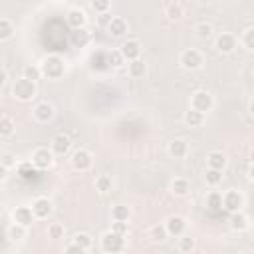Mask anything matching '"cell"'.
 Here are the masks:
<instances>
[{
    "mask_svg": "<svg viewBox=\"0 0 254 254\" xmlns=\"http://www.w3.org/2000/svg\"><path fill=\"white\" fill-rule=\"evenodd\" d=\"M169 189H171V192H173L175 196H185V194H189V190H190V183H189L187 179H183V177H177V179L171 181Z\"/></svg>",
    "mask_w": 254,
    "mask_h": 254,
    "instance_id": "cell-21",
    "label": "cell"
},
{
    "mask_svg": "<svg viewBox=\"0 0 254 254\" xmlns=\"http://www.w3.org/2000/svg\"><path fill=\"white\" fill-rule=\"evenodd\" d=\"M242 46L246 50H252L254 52V26L248 28V30H244V34H242Z\"/></svg>",
    "mask_w": 254,
    "mask_h": 254,
    "instance_id": "cell-38",
    "label": "cell"
},
{
    "mask_svg": "<svg viewBox=\"0 0 254 254\" xmlns=\"http://www.w3.org/2000/svg\"><path fill=\"white\" fill-rule=\"evenodd\" d=\"M212 105H214L212 95H210L208 91H204V89L194 91L192 97H190V107H194V109H198V111H202V113H208V111L212 109Z\"/></svg>",
    "mask_w": 254,
    "mask_h": 254,
    "instance_id": "cell-7",
    "label": "cell"
},
{
    "mask_svg": "<svg viewBox=\"0 0 254 254\" xmlns=\"http://www.w3.org/2000/svg\"><path fill=\"white\" fill-rule=\"evenodd\" d=\"M214 48L220 52V54H230L234 52L236 48V36L228 34V32H222L216 36V42H214Z\"/></svg>",
    "mask_w": 254,
    "mask_h": 254,
    "instance_id": "cell-11",
    "label": "cell"
},
{
    "mask_svg": "<svg viewBox=\"0 0 254 254\" xmlns=\"http://www.w3.org/2000/svg\"><path fill=\"white\" fill-rule=\"evenodd\" d=\"M107 62H109L111 67H121V65L125 64V58H123L121 50H111V52L107 54Z\"/></svg>",
    "mask_w": 254,
    "mask_h": 254,
    "instance_id": "cell-33",
    "label": "cell"
},
{
    "mask_svg": "<svg viewBox=\"0 0 254 254\" xmlns=\"http://www.w3.org/2000/svg\"><path fill=\"white\" fill-rule=\"evenodd\" d=\"M34 117H36L38 121H42V123H48V121L54 117V105L48 103V101L38 103V105L34 107Z\"/></svg>",
    "mask_w": 254,
    "mask_h": 254,
    "instance_id": "cell-16",
    "label": "cell"
},
{
    "mask_svg": "<svg viewBox=\"0 0 254 254\" xmlns=\"http://www.w3.org/2000/svg\"><path fill=\"white\" fill-rule=\"evenodd\" d=\"M204 179H206V185H210V187H216V185L222 181V171H220V169H210V167H206Z\"/></svg>",
    "mask_w": 254,
    "mask_h": 254,
    "instance_id": "cell-30",
    "label": "cell"
},
{
    "mask_svg": "<svg viewBox=\"0 0 254 254\" xmlns=\"http://www.w3.org/2000/svg\"><path fill=\"white\" fill-rule=\"evenodd\" d=\"M65 252H67V254H69V252H79V254H81V252H85V250H83L79 244L71 242V244H67V246H65Z\"/></svg>",
    "mask_w": 254,
    "mask_h": 254,
    "instance_id": "cell-45",
    "label": "cell"
},
{
    "mask_svg": "<svg viewBox=\"0 0 254 254\" xmlns=\"http://www.w3.org/2000/svg\"><path fill=\"white\" fill-rule=\"evenodd\" d=\"M26 228H28V226H22V224H18V222H12V224L8 226V230H6V234H8V238H10L12 242H18V240H22V238L26 236Z\"/></svg>",
    "mask_w": 254,
    "mask_h": 254,
    "instance_id": "cell-26",
    "label": "cell"
},
{
    "mask_svg": "<svg viewBox=\"0 0 254 254\" xmlns=\"http://www.w3.org/2000/svg\"><path fill=\"white\" fill-rule=\"evenodd\" d=\"M12 32H14L12 22H10L8 18H2V20H0V40H8V38L12 36Z\"/></svg>",
    "mask_w": 254,
    "mask_h": 254,
    "instance_id": "cell-35",
    "label": "cell"
},
{
    "mask_svg": "<svg viewBox=\"0 0 254 254\" xmlns=\"http://www.w3.org/2000/svg\"><path fill=\"white\" fill-rule=\"evenodd\" d=\"M226 163H228V159H226V155H224L222 151H210V153L206 155V167H210V169H220V171H224Z\"/></svg>",
    "mask_w": 254,
    "mask_h": 254,
    "instance_id": "cell-17",
    "label": "cell"
},
{
    "mask_svg": "<svg viewBox=\"0 0 254 254\" xmlns=\"http://www.w3.org/2000/svg\"><path fill=\"white\" fill-rule=\"evenodd\" d=\"M38 173H40V169H38L32 161H28V163H20V165H18V175H20L24 181H36Z\"/></svg>",
    "mask_w": 254,
    "mask_h": 254,
    "instance_id": "cell-22",
    "label": "cell"
},
{
    "mask_svg": "<svg viewBox=\"0 0 254 254\" xmlns=\"http://www.w3.org/2000/svg\"><path fill=\"white\" fill-rule=\"evenodd\" d=\"M202 121H204V113L194 107H189V111L185 113V123L189 127H198V125H202Z\"/></svg>",
    "mask_w": 254,
    "mask_h": 254,
    "instance_id": "cell-24",
    "label": "cell"
},
{
    "mask_svg": "<svg viewBox=\"0 0 254 254\" xmlns=\"http://www.w3.org/2000/svg\"><path fill=\"white\" fill-rule=\"evenodd\" d=\"M250 163H254V147H252V151H250Z\"/></svg>",
    "mask_w": 254,
    "mask_h": 254,
    "instance_id": "cell-48",
    "label": "cell"
},
{
    "mask_svg": "<svg viewBox=\"0 0 254 254\" xmlns=\"http://www.w3.org/2000/svg\"><path fill=\"white\" fill-rule=\"evenodd\" d=\"M167 16H169L171 20H181V18H183V6H181V4H171V6L167 8Z\"/></svg>",
    "mask_w": 254,
    "mask_h": 254,
    "instance_id": "cell-43",
    "label": "cell"
},
{
    "mask_svg": "<svg viewBox=\"0 0 254 254\" xmlns=\"http://www.w3.org/2000/svg\"><path fill=\"white\" fill-rule=\"evenodd\" d=\"M54 2H65V0H54Z\"/></svg>",
    "mask_w": 254,
    "mask_h": 254,
    "instance_id": "cell-50",
    "label": "cell"
},
{
    "mask_svg": "<svg viewBox=\"0 0 254 254\" xmlns=\"http://www.w3.org/2000/svg\"><path fill=\"white\" fill-rule=\"evenodd\" d=\"M198 2H208V0H198Z\"/></svg>",
    "mask_w": 254,
    "mask_h": 254,
    "instance_id": "cell-51",
    "label": "cell"
},
{
    "mask_svg": "<svg viewBox=\"0 0 254 254\" xmlns=\"http://www.w3.org/2000/svg\"><path fill=\"white\" fill-rule=\"evenodd\" d=\"M111 6V0H91V8L97 12V14H105Z\"/></svg>",
    "mask_w": 254,
    "mask_h": 254,
    "instance_id": "cell-42",
    "label": "cell"
},
{
    "mask_svg": "<svg viewBox=\"0 0 254 254\" xmlns=\"http://www.w3.org/2000/svg\"><path fill=\"white\" fill-rule=\"evenodd\" d=\"M48 236H50L52 240L64 238V224H60V222H52V224L48 226Z\"/></svg>",
    "mask_w": 254,
    "mask_h": 254,
    "instance_id": "cell-37",
    "label": "cell"
},
{
    "mask_svg": "<svg viewBox=\"0 0 254 254\" xmlns=\"http://www.w3.org/2000/svg\"><path fill=\"white\" fill-rule=\"evenodd\" d=\"M69 42L73 48H85L91 42V34L85 28H73L69 34Z\"/></svg>",
    "mask_w": 254,
    "mask_h": 254,
    "instance_id": "cell-14",
    "label": "cell"
},
{
    "mask_svg": "<svg viewBox=\"0 0 254 254\" xmlns=\"http://www.w3.org/2000/svg\"><path fill=\"white\" fill-rule=\"evenodd\" d=\"M179 250L181 252L194 250V238H190V236H179Z\"/></svg>",
    "mask_w": 254,
    "mask_h": 254,
    "instance_id": "cell-40",
    "label": "cell"
},
{
    "mask_svg": "<svg viewBox=\"0 0 254 254\" xmlns=\"http://www.w3.org/2000/svg\"><path fill=\"white\" fill-rule=\"evenodd\" d=\"M167 236H169V232H167L165 224H155V226H151V230H149V238H151L153 242H163Z\"/></svg>",
    "mask_w": 254,
    "mask_h": 254,
    "instance_id": "cell-29",
    "label": "cell"
},
{
    "mask_svg": "<svg viewBox=\"0 0 254 254\" xmlns=\"http://www.w3.org/2000/svg\"><path fill=\"white\" fill-rule=\"evenodd\" d=\"M54 151L52 149H48V147H40V149H36L34 153H32V163L40 169V171H46V169H50L52 165H54Z\"/></svg>",
    "mask_w": 254,
    "mask_h": 254,
    "instance_id": "cell-5",
    "label": "cell"
},
{
    "mask_svg": "<svg viewBox=\"0 0 254 254\" xmlns=\"http://www.w3.org/2000/svg\"><path fill=\"white\" fill-rule=\"evenodd\" d=\"M248 109H250V113H252V115H254V99H252V101H250V105H248Z\"/></svg>",
    "mask_w": 254,
    "mask_h": 254,
    "instance_id": "cell-47",
    "label": "cell"
},
{
    "mask_svg": "<svg viewBox=\"0 0 254 254\" xmlns=\"http://www.w3.org/2000/svg\"><path fill=\"white\" fill-rule=\"evenodd\" d=\"M40 67H42V75H46L50 79H60L64 75V71H65V62H64L62 56L50 54V56H46L42 60Z\"/></svg>",
    "mask_w": 254,
    "mask_h": 254,
    "instance_id": "cell-1",
    "label": "cell"
},
{
    "mask_svg": "<svg viewBox=\"0 0 254 254\" xmlns=\"http://www.w3.org/2000/svg\"><path fill=\"white\" fill-rule=\"evenodd\" d=\"M206 206H208L210 210H220V208H222V192L210 190V192L206 194Z\"/></svg>",
    "mask_w": 254,
    "mask_h": 254,
    "instance_id": "cell-27",
    "label": "cell"
},
{
    "mask_svg": "<svg viewBox=\"0 0 254 254\" xmlns=\"http://www.w3.org/2000/svg\"><path fill=\"white\" fill-rule=\"evenodd\" d=\"M129 216H131V210H129V206H125V204H115L113 208H111V218L113 220H129Z\"/></svg>",
    "mask_w": 254,
    "mask_h": 254,
    "instance_id": "cell-28",
    "label": "cell"
},
{
    "mask_svg": "<svg viewBox=\"0 0 254 254\" xmlns=\"http://www.w3.org/2000/svg\"><path fill=\"white\" fill-rule=\"evenodd\" d=\"M32 208H34V214H36V218H48L50 214H52V210H54V206H52V200L50 198H46V196H40V198H36L34 202H32Z\"/></svg>",
    "mask_w": 254,
    "mask_h": 254,
    "instance_id": "cell-12",
    "label": "cell"
},
{
    "mask_svg": "<svg viewBox=\"0 0 254 254\" xmlns=\"http://www.w3.org/2000/svg\"><path fill=\"white\" fill-rule=\"evenodd\" d=\"M187 153H189V145H187L185 139H173V141L169 143V155H171V157L183 159V157H187Z\"/></svg>",
    "mask_w": 254,
    "mask_h": 254,
    "instance_id": "cell-20",
    "label": "cell"
},
{
    "mask_svg": "<svg viewBox=\"0 0 254 254\" xmlns=\"http://www.w3.org/2000/svg\"><path fill=\"white\" fill-rule=\"evenodd\" d=\"M181 65L185 69H198L202 65V54L194 48H189V50H183L181 52V58H179Z\"/></svg>",
    "mask_w": 254,
    "mask_h": 254,
    "instance_id": "cell-4",
    "label": "cell"
},
{
    "mask_svg": "<svg viewBox=\"0 0 254 254\" xmlns=\"http://www.w3.org/2000/svg\"><path fill=\"white\" fill-rule=\"evenodd\" d=\"M107 32L113 36V38H121V36H125V32H127V22L123 20V18H111L109 22H107Z\"/></svg>",
    "mask_w": 254,
    "mask_h": 254,
    "instance_id": "cell-19",
    "label": "cell"
},
{
    "mask_svg": "<svg viewBox=\"0 0 254 254\" xmlns=\"http://www.w3.org/2000/svg\"><path fill=\"white\" fill-rule=\"evenodd\" d=\"M111 230H115V232H119V234H127V222L125 220H113V224H111Z\"/></svg>",
    "mask_w": 254,
    "mask_h": 254,
    "instance_id": "cell-44",
    "label": "cell"
},
{
    "mask_svg": "<svg viewBox=\"0 0 254 254\" xmlns=\"http://www.w3.org/2000/svg\"><path fill=\"white\" fill-rule=\"evenodd\" d=\"M119 50H121V54H123V58H125L127 62L141 58V44H139L137 40H125Z\"/></svg>",
    "mask_w": 254,
    "mask_h": 254,
    "instance_id": "cell-13",
    "label": "cell"
},
{
    "mask_svg": "<svg viewBox=\"0 0 254 254\" xmlns=\"http://www.w3.org/2000/svg\"><path fill=\"white\" fill-rule=\"evenodd\" d=\"M22 75H24V77H28V79H34V81H36V79H40V77H42V67L28 64V65H24Z\"/></svg>",
    "mask_w": 254,
    "mask_h": 254,
    "instance_id": "cell-34",
    "label": "cell"
},
{
    "mask_svg": "<svg viewBox=\"0 0 254 254\" xmlns=\"http://www.w3.org/2000/svg\"><path fill=\"white\" fill-rule=\"evenodd\" d=\"M101 248L103 252H121L125 248V236L115 232V230H107L103 236H101Z\"/></svg>",
    "mask_w": 254,
    "mask_h": 254,
    "instance_id": "cell-3",
    "label": "cell"
},
{
    "mask_svg": "<svg viewBox=\"0 0 254 254\" xmlns=\"http://www.w3.org/2000/svg\"><path fill=\"white\" fill-rule=\"evenodd\" d=\"M111 187H113V181H111L109 175H99V177L95 179V189H97L99 192H109Z\"/></svg>",
    "mask_w": 254,
    "mask_h": 254,
    "instance_id": "cell-31",
    "label": "cell"
},
{
    "mask_svg": "<svg viewBox=\"0 0 254 254\" xmlns=\"http://www.w3.org/2000/svg\"><path fill=\"white\" fill-rule=\"evenodd\" d=\"M67 24L71 26V28H85V22H87V16H85V12L83 10H79V8H71L69 12H67Z\"/></svg>",
    "mask_w": 254,
    "mask_h": 254,
    "instance_id": "cell-18",
    "label": "cell"
},
{
    "mask_svg": "<svg viewBox=\"0 0 254 254\" xmlns=\"http://www.w3.org/2000/svg\"><path fill=\"white\" fill-rule=\"evenodd\" d=\"M244 204V196L240 190L236 189H230L226 192H222V208L228 210V212H234V210H240Z\"/></svg>",
    "mask_w": 254,
    "mask_h": 254,
    "instance_id": "cell-6",
    "label": "cell"
},
{
    "mask_svg": "<svg viewBox=\"0 0 254 254\" xmlns=\"http://www.w3.org/2000/svg\"><path fill=\"white\" fill-rule=\"evenodd\" d=\"M0 165H2V171H8L12 167H16V157L12 153H2V159H0Z\"/></svg>",
    "mask_w": 254,
    "mask_h": 254,
    "instance_id": "cell-41",
    "label": "cell"
},
{
    "mask_svg": "<svg viewBox=\"0 0 254 254\" xmlns=\"http://www.w3.org/2000/svg\"><path fill=\"white\" fill-rule=\"evenodd\" d=\"M230 226H232V230H246L248 228V218H246V214L244 212H240V210H234V212H230Z\"/></svg>",
    "mask_w": 254,
    "mask_h": 254,
    "instance_id": "cell-25",
    "label": "cell"
},
{
    "mask_svg": "<svg viewBox=\"0 0 254 254\" xmlns=\"http://www.w3.org/2000/svg\"><path fill=\"white\" fill-rule=\"evenodd\" d=\"M248 177H250V179H254V163H252V165H250V169H248Z\"/></svg>",
    "mask_w": 254,
    "mask_h": 254,
    "instance_id": "cell-46",
    "label": "cell"
},
{
    "mask_svg": "<svg viewBox=\"0 0 254 254\" xmlns=\"http://www.w3.org/2000/svg\"><path fill=\"white\" fill-rule=\"evenodd\" d=\"M165 228H167L169 236L179 238V236L185 234V230H187V222H185L183 216H179V214H171V216H167V220H165Z\"/></svg>",
    "mask_w": 254,
    "mask_h": 254,
    "instance_id": "cell-9",
    "label": "cell"
},
{
    "mask_svg": "<svg viewBox=\"0 0 254 254\" xmlns=\"http://www.w3.org/2000/svg\"><path fill=\"white\" fill-rule=\"evenodd\" d=\"M69 147H71V141H69V137L67 135H64V133H58V135H54L52 137V151L56 153V155H65L67 151H69Z\"/></svg>",
    "mask_w": 254,
    "mask_h": 254,
    "instance_id": "cell-15",
    "label": "cell"
},
{
    "mask_svg": "<svg viewBox=\"0 0 254 254\" xmlns=\"http://www.w3.org/2000/svg\"><path fill=\"white\" fill-rule=\"evenodd\" d=\"M71 167L75 169V171H87L89 167H91V163H93V159H91V153L89 151H85V149H77V151H73L71 153Z\"/></svg>",
    "mask_w": 254,
    "mask_h": 254,
    "instance_id": "cell-8",
    "label": "cell"
},
{
    "mask_svg": "<svg viewBox=\"0 0 254 254\" xmlns=\"http://www.w3.org/2000/svg\"><path fill=\"white\" fill-rule=\"evenodd\" d=\"M12 220L18 222V224H22V226H30V224L36 220L34 208H32V206H26V204L16 206V208L12 210Z\"/></svg>",
    "mask_w": 254,
    "mask_h": 254,
    "instance_id": "cell-10",
    "label": "cell"
},
{
    "mask_svg": "<svg viewBox=\"0 0 254 254\" xmlns=\"http://www.w3.org/2000/svg\"><path fill=\"white\" fill-rule=\"evenodd\" d=\"M250 232H252V238H254V226H252V230H250Z\"/></svg>",
    "mask_w": 254,
    "mask_h": 254,
    "instance_id": "cell-49",
    "label": "cell"
},
{
    "mask_svg": "<svg viewBox=\"0 0 254 254\" xmlns=\"http://www.w3.org/2000/svg\"><path fill=\"white\" fill-rule=\"evenodd\" d=\"M12 133H14V121L8 115H2L0 117V135L2 137H10Z\"/></svg>",
    "mask_w": 254,
    "mask_h": 254,
    "instance_id": "cell-32",
    "label": "cell"
},
{
    "mask_svg": "<svg viewBox=\"0 0 254 254\" xmlns=\"http://www.w3.org/2000/svg\"><path fill=\"white\" fill-rule=\"evenodd\" d=\"M73 242L79 244L83 250H89V246H91V236L85 234V232H77V234L73 236Z\"/></svg>",
    "mask_w": 254,
    "mask_h": 254,
    "instance_id": "cell-39",
    "label": "cell"
},
{
    "mask_svg": "<svg viewBox=\"0 0 254 254\" xmlns=\"http://www.w3.org/2000/svg\"><path fill=\"white\" fill-rule=\"evenodd\" d=\"M127 71H129V75L131 77H143L145 73H147V64L141 60V58H137V60H131L129 64H127Z\"/></svg>",
    "mask_w": 254,
    "mask_h": 254,
    "instance_id": "cell-23",
    "label": "cell"
},
{
    "mask_svg": "<svg viewBox=\"0 0 254 254\" xmlns=\"http://www.w3.org/2000/svg\"><path fill=\"white\" fill-rule=\"evenodd\" d=\"M194 32H196V36H198V38L206 40L208 36H212V24H208V22H200V24H196Z\"/></svg>",
    "mask_w": 254,
    "mask_h": 254,
    "instance_id": "cell-36",
    "label": "cell"
},
{
    "mask_svg": "<svg viewBox=\"0 0 254 254\" xmlns=\"http://www.w3.org/2000/svg\"><path fill=\"white\" fill-rule=\"evenodd\" d=\"M36 81L34 79H28V77H20V79H16L14 81V85H12V93H14V97L16 99H20V101H28V99H32V97H36Z\"/></svg>",
    "mask_w": 254,
    "mask_h": 254,
    "instance_id": "cell-2",
    "label": "cell"
}]
</instances>
